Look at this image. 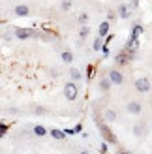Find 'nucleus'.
I'll return each instance as SVG.
<instances>
[{"label": "nucleus", "mask_w": 152, "mask_h": 154, "mask_svg": "<svg viewBox=\"0 0 152 154\" xmlns=\"http://www.w3.org/2000/svg\"><path fill=\"white\" fill-rule=\"evenodd\" d=\"M126 109H128V113H132V115H139L143 111V105H141V102H130L126 105Z\"/></svg>", "instance_id": "8"}, {"label": "nucleus", "mask_w": 152, "mask_h": 154, "mask_svg": "<svg viewBox=\"0 0 152 154\" xmlns=\"http://www.w3.org/2000/svg\"><path fill=\"white\" fill-rule=\"evenodd\" d=\"M32 132H34V135H38V137H43V135H47V130H45L41 124H36V126L32 128Z\"/></svg>", "instance_id": "15"}, {"label": "nucleus", "mask_w": 152, "mask_h": 154, "mask_svg": "<svg viewBox=\"0 0 152 154\" xmlns=\"http://www.w3.org/2000/svg\"><path fill=\"white\" fill-rule=\"evenodd\" d=\"M13 34H15V38H19V40H26V38H36L38 36L36 30H32V28H21V26L15 28Z\"/></svg>", "instance_id": "4"}, {"label": "nucleus", "mask_w": 152, "mask_h": 154, "mask_svg": "<svg viewBox=\"0 0 152 154\" xmlns=\"http://www.w3.org/2000/svg\"><path fill=\"white\" fill-rule=\"evenodd\" d=\"M87 77H88V79H92V77H94V66L92 64L87 68Z\"/></svg>", "instance_id": "22"}, {"label": "nucleus", "mask_w": 152, "mask_h": 154, "mask_svg": "<svg viewBox=\"0 0 152 154\" xmlns=\"http://www.w3.org/2000/svg\"><path fill=\"white\" fill-rule=\"evenodd\" d=\"M8 132V124H4V122H0V137H4Z\"/></svg>", "instance_id": "23"}, {"label": "nucleus", "mask_w": 152, "mask_h": 154, "mask_svg": "<svg viewBox=\"0 0 152 154\" xmlns=\"http://www.w3.org/2000/svg\"><path fill=\"white\" fill-rule=\"evenodd\" d=\"M96 124H98V128H100V132H102V135H103V139H105V141H107V143H113V145L117 143V137L113 135V132L107 128V124H103V122H102V120H98V119H96Z\"/></svg>", "instance_id": "1"}, {"label": "nucleus", "mask_w": 152, "mask_h": 154, "mask_svg": "<svg viewBox=\"0 0 152 154\" xmlns=\"http://www.w3.org/2000/svg\"><path fill=\"white\" fill-rule=\"evenodd\" d=\"M60 58H62V62L71 64V62H73V53H71V51H64L62 55H60Z\"/></svg>", "instance_id": "16"}, {"label": "nucleus", "mask_w": 152, "mask_h": 154, "mask_svg": "<svg viewBox=\"0 0 152 154\" xmlns=\"http://www.w3.org/2000/svg\"><path fill=\"white\" fill-rule=\"evenodd\" d=\"M64 132H66V135H75V128L71 130V128H64Z\"/></svg>", "instance_id": "26"}, {"label": "nucleus", "mask_w": 152, "mask_h": 154, "mask_svg": "<svg viewBox=\"0 0 152 154\" xmlns=\"http://www.w3.org/2000/svg\"><path fill=\"white\" fill-rule=\"evenodd\" d=\"M132 11H133V6L132 4H120L118 6V17L120 19H130L132 17Z\"/></svg>", "instance_id": "5"}, {"label": "nucleus", "mask_w": 152, "mask_h": 154, "mask_svg": "<svg viewBox=\"0 0 152 154\" xmlns=\"http://www.w3.org/2000/svg\"><path fill=\"white\" fill-rule=\"evenodd\" d=\"M133 134L137 135V137L145 135V126H143V124H135V126H133Z\"/></svg>", "instance_id": "19"}, {"label": "nucleus", "mask_w": 152, "mask_h": 154, "mask_svg": "<svg viewBox=\"0 0 152 154\" xmlns=\"http://www.w3.org/2000/svg\"><path fill=\"white\" fill-rule=\"evenodd\" d=\"M62 10L64 11H70L71 10V2H70V0H64V2H62Z\"/></svg>", "instance_id": "21"}, {"label": "nucleus", "mask_w": 152, "mask_h": 154, "mask_svg": "<svg viewBox=\"0 0 152 154\" xmlns=\"http://www.w3.org/2000/svg\"><path fill=\"white\" fill-rule=\"evenodd\" d=\"M109 79H111L113 85H122L124 83V75H122V72H120V70H117V68H115V70L109 72Z\"/></svg>", "instance_id": "7"}, {"label": "nucleus", "mask_w": 152, "mask_h": 154, "mask_svg": "<svg viewBox=\"0 0 152 154\" xmlns=\"http://www.w3.org/2000/svg\"><path fill=\"white\" fill-rule=\"evenodd\" d=\"M81 154H88V150H83V152H81Z\"/></svg>", "instance_id": "29"}, {"label": "nucleus", "mask_w": 152, "mask_h": 154, "mask_svg": "<svg viewBox=\"0 0 152 154\" xmlns=\"http://www.w3.org/2000/svg\"><path fill=\"white\" fill-rule=\"evenodd\" d=\"M81 130H83V126L77 124V126H75V134H81Z\"/></svg>", "instance_id": "28"}, {"label": "nucleus", "mask_w": 152, "mask_h": 154, "mask_svg": "<svg viewBox=\"0 0 152 154\" xmlns=\"http://www.w3.org/2000/svg\"><path fill=\"white\" fill-rule=\"evenodd\" d=\"M88 34H90V28H88L87 25H83V26L79 28V38H81V40H85Z\"/></svg>", "instance_id": "20"}, {"label": "nucleus", "mask_w": 152, "mask_h": 154, "mask_svg": "<svg viewBox=\"0 0 152 154\" xmlns=\"http://www.w3.org/2000/svg\"><path fill=\"white\" fill-rule=\"evenodd\" d=\"M135 90L141 92V94H147V92H150V79H147V77H139V79H135Z\"/></svg>", "instance_id": "3"}, {"label": "nucleus", "mask_w": 152, "mask_h": 154, "mask_svg": "<svg viewBox=\"0 0 152 154\" xmlns=\"http://www.w3.org/2000/svg\"><path fill=\"white\" fill-rule=\"evenodd\" d=\"M70 77H71V81H81L83 79V73L77 70V68H71V70H70Z\"/></svg>", "instance_id": "17"}, {"label": "nucleus", "mask_w": 152, "mask_h": 154, "mask_svg": "<svg viewBox=\"0 0 152 154\" xmlns=\"http://www.w3.org/2000/svg\"><path fill=\"white\" fill-rule=\"evenodd\" d=\"M77 94H79V88H77V85H75V81H70V83L64 85V96H66V100L73 102V100L77 98Z\"/></svg>", "instance_id": "2"}, {"label": "nucleus", "mask_w": 152, "mask_h": 154, "mask_svg": "<svg viewBox=\"0 0 152 154\" xmlns=\"http://www.w3.org/2000/svg\"><path fill=\"white\" fill-rule=\"evenodd\" d=\"M87 21H88V15L87 13H79V23H81V25H85Z\"/></svg>", "instance_id": "24"}, {"label": "nucleus", "mask_w": 152, "mask_h": 154, "mask_svg": "<svg viewBox=\"0 0 152 154\" xmlns=\"http://www.w3.org/2000/svg\"><path fill=\"white\" fill-rule=\"evenodd\" d=\"M105 120H107V122H115L117 120V111L107 109V111H105Z\"/></svg>", "instance_id": "18"}, {"label": "nucleus", "mask_w": 152, "mask_h": 154, "mask_svg": "<svg viewBox=\"0 0 152 154\" xmlns=\"http://www.w3.org/2000/svg\"><path fill=\"white\" fill-rule=\"evenodd\" d=\"M109 34V21H103L100 26H98V36L100 38H105Z\"/></svg>", "instance_id": "12"}, {"label": "nucleus", "mask_w": 152, "mask_h": 154, "mask_svg": "<svg viewBox=\"0 0 152 154\" xmlns=\"http://www.w3.org/2000/svg\"><path fill=\"white\" fill-rule=\"evenodd\" d=\"M100 152H102V154H107V152H109V149H107V141H103V143H102Z\"/></svg>", "instance_id": "25"}, {"label": "nucleus", "mask_w": 152, "mask_h": 154, "mask_svg": "<svg viewBox=\"0 0 152 154\" xmlns=\"http://www.w3.org/2000/svg\"><path fill=\"white\" fill-rule=\"evenodd\" d=\"M51 135H53V139H56V141H62V139H66V132L64 130H58V128H53L51 132H49Z\"/></svg>", "instance_id": "11"}, {"label": "nucleus", "mask_w": 152, "mask_h": 154, "mask_svg": "<svg viewBox=\"0 0 152 154\" xmlns=\"http://www.w3.org/2000/svg\"><path fill=\"white\" fill-rule=\"evenodd\" d=\"M130 60H132V55L124 49L122 53H118V55H117L115 62H117V66H128V62H130Z\"/></svg>", "instance_id": "6"}, {"label": "nucleus", "mask_w": 152, "mask_h": 154, "mask_svg": "<svg viewBox=\"0 0 152 154\" xmlns=\"http://www.w3.org/2000/svg\"><path fill=\"white\" fill-rule=\"evenodd\" d=\"M103 45H105V42H103V38H100V36H98L96 40H94V45H92V49H94L96 53H100V51L103 49Z\"/></svg>", "instance_id": "14"}, {"label": "nucleus", "mask_w": 152, "mask_h": 154, "mask_svg": "<svg viewBox=\"0 0 152 154\" xmlns=\"http://www.w3.org/2000/svg\"><path fill=\"white\" fill-rule=\"evenodd\" d=\"M111 85H113V83H111V79H109V75H107V77H102V79H100V90H102V92H107V90L111 88Z\"/></svg>", "instance_id": "13"}, {"label": "nucleus", "mask_w": 152, "mask_h": 154, "mask_svg": "<svg viewBox=\"0 0 152 154\" xmlns=\"http://www.w3.org/2000/svg\"><path fill=\"white\" fill-rule=\"evenodd\" d=\"M115 17H117V13H115V11H107V21H113Z\"/></svg>", "instance_id": "27"}, {"label": "nucleus", "mask_w": 152, "mask_h": 154, "mask_svg": "<svg viewBox=\"0 0 152 154\" xmlns=\"http://www.w3.org/2000/svg\"><path fill=\"white\" fill-rule=\"evenodd\" d=\"M13 11H15L17 17H28V15H30V8L25 6V4H19V6H15Z\"/></svg>", "instance_id": "9"}, {"label": "nucleus", "mask_w": 152, "mask_h": 154, "mask_svg": "<svg viewBox=\"0 0 152 154\" xmlns=\"http://www.w3.org/2000/svg\"><path fill=\"white\" fill-rule=\"evenodd\" d=\"M118 154H130V152H124V150H122V152H118Z\"/></svg>", "instance_id": "30"}, {"label": "nucleus", "mask_w": 152, "mask_h": 154, "mask_svg": "<svg viewBox=\"0 0 152 154\" xmlns=\"http://www.w3.org/2000/svg\"><path fill=\"white\" fill-rule=\"evenodd\" d=\"M143 30H145V28H143V25H139V23H137V25H133L130 38H132V40H139V38H141V34H143Z\"/></svg>", "instance_id": "10"}]
</instances>
